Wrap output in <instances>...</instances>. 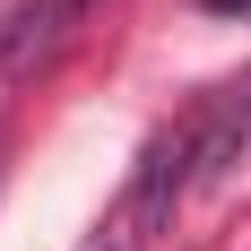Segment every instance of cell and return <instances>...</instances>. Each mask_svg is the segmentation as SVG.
Here are the masks:
<instances>
[{"label":"cell","instance_id":"1","mask_svg":"<svg viewBox=\"0 0 251 251\" xmlns=\"http://www.w3.org/2000/svg\"><path fill=\"white\" fill-rule=\"evenodd\" d=\"M78 9H87V0H78Z\"/></svg>","mask_w":251,"mask_h":251}]
</instances>
